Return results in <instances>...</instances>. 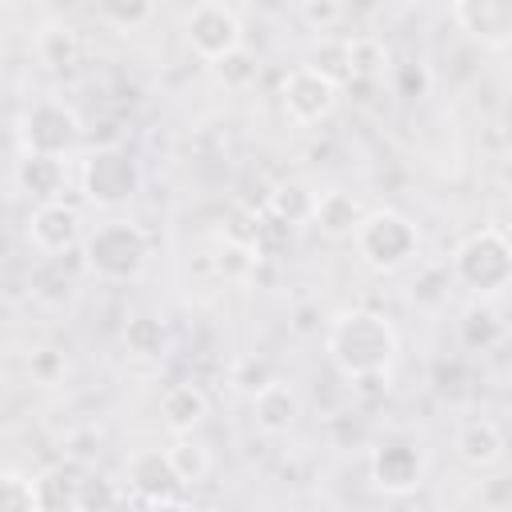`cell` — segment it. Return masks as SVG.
Instances as JSON below:
<instances>
[{
	"instance_id": "cell-1",
	"label": "cell",
	"mask_w": 512,
	"mask_h": 512,
	"mask_svg": "<svg viewBox=\"0 0 512 512\" xmlns=\"http://www.w3.org/2000/svg\"><path fill=\"white\" fill-rule=\"evenodd\" d=\"M324 352L344 380H356L364 372H388L400 352V336L384 312L344 308L340 316L328 320Z\"/></svg>"
},
{
	"instance_id": "cell-2",
	"label": "cell",
	"mask_w": 512,
	"mask_h": 512,
	"mask_svg": "<svg viewBox=\"0 0 512 512\" xmlns=\"http://www.w3.org/2000/svg\"><path fill=\"white\" fill-rule=\"evenodd\" d=\"M148 252H152V236H148L136 220H128V216H108V220H100L96 228L84 232L80 264H84V272H92L96 280L124 284V280H132V276L144 272Z\"/></svg>"
},
{
	"instance_id": "cell-3",
	"label": "cell",
	"mask_w": 512,
	"mask_h": 512,
	"mask_svg": "<svg viewBox=\"0 0 512 512\" xmlns=\"http://www.w3.org/2000/svg\"><path fill=\"white\" fill-rule=\"evenodd\" d=\"M448 272H452V284H460L476 300H488V296L504 292L512 284V244H508V232L504 228L468 232L452 248Z\"/></svg>"
},
{
	"instance_id": "cell-4",
	"label": "cell",
	"mask_w": 512,
	"mask_h": 512,
	"mask_svg": "<svg viewBox=\"0 0 512 512\" xmlns=\"http://www.w3.org/2000/svg\"><path fill=\"white\" fill-rule=\"evenodd\" d=\"M352 248L372 272H400L404 264L416 260L420 232L404 212L376 208V212H364V220H360V228L352 236Z\"/></svg>"
},
{
	"instance_id": "cell-5",
	"label": "cell",
	"mask_w": 512,
	"mask_h": 512,
	"mask_svg": "<svg viewBox=\"0 0 512 512\" xmlns=\"http://www.w3.org/2000/svg\"><path fill=\"white\" fill-rule=\"evenodd\" d=\"M140 184H144L140 164L120 144H100L80 160V192L92 208L116 212L140 192Z\"/></svg>"
},
{
	"instance_id": "cell-6",
	"label": "cell",
	"mask_w": 512,
	"mask_h": 512,
	"mask_svg": "<svg viewBox=\"0 0 512 512\" xmlns=\"http://www.w3.org/2000/svg\"><path fill=\"white\" fill-rule=\"evenodd\" d=\"M80 116L60 96H40L20 116V148L24 152H48V156H72L80 144Z\"/></svg>"
},
{
	"instance_id": "cell-7",
	"label": "cell",
	"mask_w": 512,
	"mask_h": 512,
	"mask_svg": "<svg viewBox=\"0 0 512 512\" xmlns=\"http://www.w3.org/2000/svg\"><path fill=\"white\" fill-rule=\"evenodd\" d=\"M124 492H128V504H144V508L184 504V480L176 476L168 448L132 452L124 464Z\"/></svg>"
},
{
	"instance_id": "cell-8",
	"label": "cell",
	"mask_w": 512,
	"mask_h": 512,
	"mask_svg": "<svg viewBox=\"0 0 512 512\" xmlns=\"http://www.w3.org/2000/svg\"><path fill=\"white\" fill-rule=\"evenodd\" d=\"M336 100H340V84L332 76H324L320 68H312L308 60L288 68L284 80H280V108L300 128H312V124L328 120Z\"/></svg>"
},
{
	"instance_id": "cell-9",
	"label": "cell",
	"mask_w": 512,
	"mask_h": 512,
	"mask_svg": "<svg viewBox=\"0 0 512 512\" xmlns=\"http://www.w3.org/2000/svg\"><path fill=\"white\" fill-rule=\"evenodd\" d=\"M184 40L204 64H216L220 56L244 44V28L224 0H196L184 12Z\"/></svg>"
},
{
	"instance_id": "cell-10",
	"label": "cell",
	"mask_w": 512,
	"mask_h": 512,
	"mask_svg": "<svg viewBox=\"0 0 512 512\" xmlns=\"http://www.w3.org/2000/svg\"><path fill=\"white\" fill-rule=\"evenodd\" d=\"M24 236H28V244H32L40 256L56 260V256H64V252H72V248L84 244V216H80V208L68 204L64 196H60V200H44V204H36V208L28 212Z\"/></svg>"
},
{
	"instance_id": "cell-11",
	"label": "cell",
	"mask_w": 512,
	"mask_h": 512,
	"mask_svg": "<svg viewBox=\"0 0 512 512\" xmlns=\"http://www.w3.org/2000/svg\"><path fill=\"white\" fill-rule=\"evenodd\" d=\"M368 476L384 496H404L424 484V452L404 436H384L368 452Z\"/></svg>"
},
{
	"instance_id": "cell-12",
	"label": "cell",
	"mask_w": 512,
	"mask_h": 512,
	"mask_svg": "<svg viewBox=\"0 0 512 512\" xmlns=\"http://www.w3.org/2000/svg\"><path fill=\"white\" fill-rule=\"evenodd\" d=\"M452 20L484 48L512 44V0H452Z\"/></svg>"
},
{
	"instance_id": "cell-13",
	"label": "cell",
	"mask_w": 512,
	"mask_h": 512,
	"mask_svg": "<svg viewBox=\"0 0 512 512\" xmlns=\"http://www.w3.org/2000/svg\"><path fill=\"white\" fill-rule=\"evenodd\" d=\"M16 188L44 204V200H60L64 196V184H68V168H64V156H48V152H20L16 160Z\"/></svg>"
},
{
	"instance_id": "cell-14",
	"label": "cell",
	"mask_w": 512,
	"mask_h": 512,
	"mask_svg": "<svg viewBox=\"0 0 512 512\" xmlns=\"http://www.w3.org/2000/svg\"><path fill=\"white\" fill-rule=\"evenodd\" d=\"M452 448H456V456H460L468 468L484 472V468H492V464L504 460L508 440H504V432H500L496 420H488V416H472V420H464V424L456 428Z\"/></svg>"
},
{
	"instance_id": "cell-15",
	"label": "cell",
	"mask_w": 512,
	"mask_h": 512,
	"mask_svg": "<svg viewBox=\"0 0 512 512\" xmlns=\"http://www.w3.org/2000/svg\"><path fill=\"white\" fill-rule=\"evenodd\" d=\"M360 220H364V208H360V200H356L352 192H344V188H324V192L316 196L312 224H316L328 240H352L356 228H360Z\"/></svg>"
},
{
	"instance_id": "cell-16",
	"label": "cell",
	"mask_w": 512,
	"mask_h": 512,
	"mask_svg": "<svg viewBox=\"0 0 512 512\" xmlns=\"http://www.w3.org/2000/svg\"><path fill=\"white\" fill-rule=\"evenodd\" d=\"M204 416H208V396H204L200 384L180 380V384H168L164 388V396H160V420H164V428L172 436L196 432L204 424Z\"/></svg>"
},
{
	"instance_id": "cell-17",
	"label": "cell",
	"mask_w": 512,
	"mask_h": 512,
	"mask_svg": "<svg viewBox=\"0 0 512 512\" xmlns=\"http://www.w3.org/2000/svg\"><path fill=\"white\" fill-rule=\"evenodd\" d=\"M296 416H300V400H296L292 384H284V380H272L268 388H260L252 396V420L268 436H284L296 424Z\"/></svg>"
},
{
	"instance_id": "cell-18",
	"label": "cell",
	"mask_w": 512,
	"mask_h": 512,
	"mask_svg": "<svg viewBox=\"0 0 512 512\" xmlns=\"http://www.w3.org/2000/svg\"><path fill=\"white\" fill-rule=\"evenodd\" d=\"M80 52H84V44H80L72 24L56 20V24H44L40 36H36V60L52 72H72L80 64Z\"/></svg>"
},
{
	"instance_id": "cell-19",
	"label": "cell",
	"mask_w": 512,
	"mask_h": 512,
	"mask_svg": "<svg viewBox=\"0 0 512 512\" xmlns=\"http://www.w3.org/2000/svg\"><path fill=\"white\" fill-rule=\"evenodd\" d=\"M348 68H352V84H376L392 72V52L372 32L348 36Z\"/></svg>"
},
{
	"instance_id": "cell-20",
	"label": "cell",
	"mask_w": 512,
	"mask_h": 512,
	"mask_svg": "<svg viewBox=\"0 0 512 512\" xmlns=\"http://www.w3.org/2000/svg\"><path fill=\"white\" fill-rule=\"evenodd\" d=\"M316 196H320V192H312L304 180H280V184L268 192L264 208H268L272 216H280L284 224L300 228V224H312V208H316Z\"/></svg>"
},
{
	"instance_id": "cell-21",
	"label": "cell",
	"mask_w": 512,
	"mask_h": 512,
	"mask_svg": "<svg viewBox=\"0 0 512 512\" xmlns=\"http://www.w3.org/2000/svg\"><path fill=\"white\" fill-rule=\"evenodd\" d=\"M120 340H124L128 356H136V360H160L168 352V328H164V320H156L148 312L128 316Z\"/></svg>"
},
{
	"instance_id": "cell-22",
	"label": "cell",
	"mask_w": 512,
	"mask_h": 512,
	"mask_svg": "<svg viewBox=\"0 0 512 512\" xmlns=\"http://www.w3.org/2000/svg\"><path fill=\"white\" fill-rule=\"evenodd\" d=\"M460 340H464V348H472V352L496 348V344L504 340V320H500V312H496L492 304H484V300H476L472 308H464V316H460Z\"/></svg>"
},
{
	"instance_id": "cell-23",
	"label": "cell",
	"mask_w": 512,
	"mask_h": 512,
	"mask_svg": "<svg viewBox=\"0 0 512 512\" xmlns=\"http://www.w3.org/2000/svg\"><path fill=\"white\" fill-rule=\"evenodd\" d=\"M36 504L40 512H72L80 508V480L64 468H48L36 476Z\"/></svg>"
},
{
	"instance_id": "cell-24",
	"label": "cell",
	"mask_w": 512,
	"mask_h": 512,
	"mask_svg": "<svg viewBox=\"0 0 512 512\" xmlns=\"http://www.w3.org/2000/svg\"><path fill=\"white\" fill-rule=\"evenodd\" d=\"M168 456H172V468H176V476L184 480V488L200 484V480L212 472V452H208L192 432H180V436L168 444Z\"/></svg>"
},
{
	"instance_id": "cell-25",
	"label": "cell",
	"mask_w": 512,
	"mask_h": 512,
	"mask_svg": "<svg viewBox=\"0 0 512 512\" xmlns=\"http://www.w3.org/2000/svg\"><path fill=\"white\" fill-rule=\"evenodd\" d=\"M312 68H320L324 76H332L336 84H352V68H348V36H320L312 56H308Z\"/></svg>"
},
{
	"instance_id": "cell-26",
	"label": "cell",
	"mask_w": 512,
	"mask_h": 512,
	"mask_svg": "<svg viewBox=\"0 0 512 512\" xmlns=\"http://www.w3.org/2000/svg\"><path fill=\"white\" fill-rule=\"evenodd\" d=\"M212 72H216V80H220L224 88L244 92V88H252V84H256L260 64H256V56H252V52L240 44V48H232L228 56H220V60L212 64Z\"/></svg>"
},
{
	"instance_id": "cell-27",
	"label": "cell",
	"mask_w": 512,
	"mask_h": 512,
	"mask_svg": "<svg viewBox=\"0 0 512 512\" xmlns=\"http://www.w3.org/2000/svg\"><path fill=\"white\" fill-rule=\"evenodd\" d=\"M60 448H64V460L68 464H80V468L84 464H96V456L104 452V432L96 424H76V428L64 432Z\"/></svg>"
},
{
	"instance_id": "cell-28",
	"label": "cell",
	"mask_w": 512,
	"mask_h": 512,
	"mask_svg": "<svg viewBox=\"0 0 512 512\" xmlns=\"http://www.w3.org/2000/svg\"><path fill=\"white\" fill-rule=\"evenodd\" d=\"M96 8H100V16H104L112 28L132 32V28H140V24L152 20L156 0H96Z\"/></svg>"
},
{
	"instance_id": "cell-29",
	"label": "cell",
	"mask_w": 512,
	"mask_h": 512,
	"mask_svg": "<svg viewBox=\"0 0 512 512\" xmlns=\"http://www.w3.org/2000/svg\"><path fill=\"white\" fill-rule=\"evenodd\" d=\"M0 488H4V508L8 512H40V504H36V476H24L16 468H4Z\"/></svg>"
},
{
	"instance_id": "cell-30",
	"label": "cell",
	"mask_w": 512,
	"mask_h": 512,
	"mask_svg": "<svg viewBox=\"0 0 512 512\" xmlns=\"http://www.w3.org/2000/svg\"><path fill=\"white\" fill-rule=\"evenodd\" d=\"M272 380H276V372H272V364L260 360V356H240V360L232 364V384H236V392H244L248 400H252L260 388H268Z\"/></svg>"
},
{
	"instance_id": "cell-31",
	"label": "cell",
	"mask_w": 512,
	"mask_h": 512,
	"mask_svg": "<svg viewBox=\"0 0 512 512\" xmlns=\"http://www.w3.org/2000/svg\"><path fill=\"white\" fill-rule=\"evenodd\" d=\"M28 376H32V384H40V388H56V384L68 376L64 352H56V348H36V352L28 356Z\"/></svg>"
},
{
	"instance_id": "cell-32",
	"label": "cell",
	"mask_w": 512,
	"mask_h": 512,
	"mask_svg": "<svg viewBox=\"0 0 512 512\" xmlns=\"http://www.w3.org/2000/svg\"><path fill=\"white\" fill-rule=\"evenodd\" d=\"M116 504H128V492L116 488V480H104V476H84L80 480V508H116Z\"/></svg>"
},
{
	"instance_id": "cell-33",
	"label": "cell",
	"mask_w": 512,
	"mask_h": 512,
	"mask_svg": "<svg viewBox=\"0 0 512 512\" xmlns=\"http://www.w3.org/2000/svg\"><path fill=\"white\" fill-rule=\"evenodd\" d=\"M300 16H304V24H308L312 32L328 36V32H336V24L344 20V4H340V0H304Z\"/></svg>"
},
{
	"instance_id": "cell-34",
	"label": "cell",
	"mask_w": 512,
	"mask_h": 512,
	"mask_svg": "<svg viewBox=\"0 0 512 512\" xmlns=\"http://www.w3.org/2000/svg\"><path fill=\"white\" fill-rule=\"evenodd\" d=\"M388 76H392L396 96H424L428 84H432V76H428V68H424L420 60H412V64H392Z\"/></svg>"
},
{
	"instance_id": "cell-35",
	"label": "cell",
	"mask_w": 512,
	"mask_h": 512,
	"mask_svg": "<svg viewBox=\"0 0 512 512\" xmlns=\"http://www.w3.org/2000/svg\"><path fill=\"white\" fill-rule=\"evenodd\" d=\"M348 384H352V396L360 404H376V400L388 396V372H364V376H356Z\"/></svg>"
},
{
	"instance_id": "cell-36",
	"label": "cell",
	"mask_w": 512,
	"mask_h": 512,
	"mask_svg": "<svg viewBox=\"0 0 512 512\" xmlns=\"http://www.w3.org/2000/svg\"><path fill=\"white\" fill-rule=\"evenodd\" d=\"M292 328H296L300 336L316 332V328H320V324H316V308H312V304H300V308H296V316H292Z\"/></svg>"
},
{
	"instance_id": "cell-37",
	"label": "cell",
	"mask_w": 512,
	"mask_h": 512,
	"mask_svg": "<svg viewBox=\"0 0 512 512\" xmlns=\"http://www.w3.org/2000/svg\"><path fill=\"white\" fill-rule=\"evenodd\" d=\"M500 184H504V188H512V156H504V160H500Z\"/></svg>"
},
{
	"instance_id": "cell-38",
	"label": "cell",
	"mask_w": 512,
	"mask_h": 512,
	"mask_svg": "<svg viewBox=\"0 0 512 512\" xmlns=\"http://www.w3.org/2000/svg\"><path fill=\"white\" fill-rule=\"evenodd\" d=\"M504 232H508V244H512V224H508V228H504Z\"/></svg>"
}]
</instances>
